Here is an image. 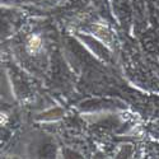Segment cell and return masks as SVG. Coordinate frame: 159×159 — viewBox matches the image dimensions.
<instances>
[{"label":"cell","instance_id":"7a4b0ae2","mask_svg":"<svg viewBox=\"0 0 159 159\" xmlns=\"http://www.w3.org/2000/svg\"><path fill=\"white\" fill-rule=\"evenodd\" d=\"M41 45H42V38L41 36L38 34H32L27 42V51L30 52L31 55H36L38 50L41 48Z\"/></svg>","mask_w":159,"mask_h":159},{"label":"cell","instance_id":"3957f363","mask_svg":"<svg viewBox=\"0 0 159 159\" xmlns=\"http://www.w3.org/2000/svg\"><path fill=\"white\" fill-rule=\"evenodd\" d=\"M8 122V115L5 112H2V126H5Z\"/></svg>","mask_w":159,"mask_h":159},{"label":"cell","instance_id":"6da1fadb","mask_svg":"<svg viewBox=\"0 0 159 159\" xmlns=\"http://www.w3.org/2000/svg\"><path fill=\"white\" fill-rule=\"evenodd\" d=\"M92 32H93V34L99 39L101 42H103L106 46H108V47L112 46L113 36L110 32L107 25H104L102 23H96V24H93V27H92Z\"/></svg>","mask_w":159,"mask_h":159}]
</instances>
